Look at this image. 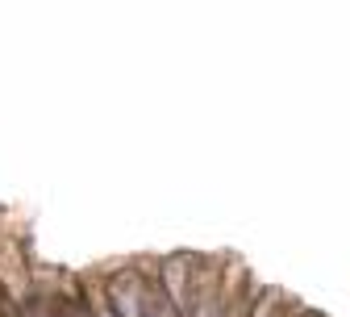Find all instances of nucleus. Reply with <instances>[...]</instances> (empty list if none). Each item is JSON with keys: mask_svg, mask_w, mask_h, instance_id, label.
<instances>
[{"mask_svg": "<svg viewBox=\"0 0 350 317\" xmlns=\"http://www.w3.org/2000/svg\"><path fill=\"white\" fill-rule=\"evenodd\" d=\"M184 271H188V259H184V255L167 259V263H163V292H167V301H171L175 309L188 313V301H192V296H188V288H184V280H188Z\"/></svg>", "mask_w": 350, "mask_h": 317, "instance_id": "1", "label": "nucleus"}, {"mask_svg": "<svg viewBox=\"0 0 350 317\" xmlns=\"http://www.w3.org/2000/svg\"><path fill=\"white\" fill-rule=\"evenodd\" d=\"M113 309L117 317H146V288H138L134 276H125L121 284H113Z\"/></svg>", "mask_w": 350, "mask_h": 317, "instance_id": "2", "label": "nucleus"}, {"mask_svg": "<svg viewBox=\"0 0 350 317\" xmlns=\"http://www.w3.org/2000/svg\"><path fill=\"white\" fill-rule=\"evenodd\" d=\"M146 317H184V309H175L167 296H150L146 292Z\"/></svg>", "mask_w": 350, "mask_h": 317, "instance_id": "3", "label": "nucleus"}]
</instances>
